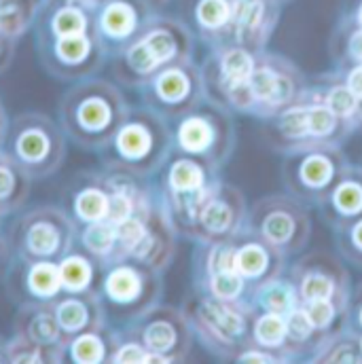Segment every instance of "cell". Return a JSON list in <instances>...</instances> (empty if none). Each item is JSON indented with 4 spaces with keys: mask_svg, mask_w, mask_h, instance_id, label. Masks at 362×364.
Masks as SVG:
<instances>
[{
    "mask_svg": "<svg viewBox=\"0 0 362 364\" xmlns=\"http://www.w3.org/2000/svg\"><path fill=\"white\" fill-rule=\"evenodd\" d=\"M119 83L90 77L73 83L58 102V121L68 140L87 153H100L129 112Z\"/></svg>",
    "mask_w": 362,
    "mask_h": 364,
    "instance_id": "1",
    "label": "cell"
},
{
    "mask_svg": "<svg viewBox=\"0 0 362 364\" xmlns=\"http://www.w3.org/2000/svg\"><path fill=\"white\" fill-rule=\"evenodd\" d=\"M170 121L147 106H132L108 144L97 153L102 168L151 178L172 155Z\"/></svg>",
    "mask_w": 362,
    "mask_h": 364,
    "instance_id": "2",
    "label": "cell"
},
{
    "mask_svg": "<svg viewBox=\"0 0 362 364\" xmlns=\"http://www.w3.org/2000/svg\"><path fill=\"white\" fill-rule=\"evenodd\" d=\"M188 60V41L179 26L149 19L134 41L108 60L115 83L140 87L170 64Z\"/></svg>",
    "mask_w": 362,
    "mask_h": 364,
    "instance_id": "3",
    "label": "cell"
},
{
    "mask_svg": "<svg viewBox=\"0 0 362 364\" xmlns=\"http://www.w3.org/2000/svg\"><path fill=\"white\" fill-rule=\"evenodd\" d=\"M68 136L60 121L28 110L11 119L4 151L6 155L30 176V181H45L58 174L68 155Z\"/></svg>",
    "mask_w": 362,
    "mask_h": 364,
    "instance_id": "4",
    "label": "cell"
},
{
    "mask_svg": "<svg viewBox=\"0 0 362 364\" xmlns=\"http://www.w3.org/2000/svg\"><path fill=\"white\" fill-rule=\"evenodd\" d=\"M13 257L60 261L77 244V223L64 205L41 203L19 210L4 231Z\"/></svg>",
    "mask_w": 362,
    "mask_h": 364,
    "instance_id": "5",
    "label": "cell"
},
{
    "mask_svg": "<svg viewBox=\"0 0 362 364\" xmlns=\"http://www.w3.org/2000/svg\"><path fill=\"white\" fill-rule=\"evenodd\" d=\"M161 273L125 257L102 267L97 294L108 322L117 328L129 324L161 299Z\"/></svg>",
    "mask_w": 362,
    "mask_h": 364,
    "instance_id": "6",
    "label": "cell"
},
{
    "mask_svg": "<svg viewBox=\"0 0 362 364\" xmlns=\"http://www.w3.org/2000/svg\"><path fill=\"white\" fill-rule=\"evenodd\" d=\"M121 331L142 343V348L151 354V363L184 360L193 337L186 314L159 303L129 324L121 326Z\"/></svg>",
    "mask_w": 362,
    "mask_h": 364,
    "instance_id": "7",
    "label": "cell"
},
{
    "mask_svg": "<svg viewBox=\"0 0 362 364\" xmlns=\"http://www.w3.org/2000/svg\"><path fill=\"white\" fill-rule=\"evenodd\" d=\"M34 45L43 70L64 83L97 77L108 62L95 32L62 38H34Z\"/></svg>",
    "mask_w": 362,
    "mask_h": 364,
    "instance_id": "8",
    "label": "cell"
},
{
    "mask_svg": "<svg viewBox=\"0 0 362 364\" xmlns=\"http://www.w3.org/2000/svg\"><path fill=\"white\" fill-rule=\"evenodd\" d=\"M138 90L142 106L172 121L199 106L206 93V85L199 70H195L188 60H182L159 70Z\"/></svg>",
    "mask_w": 362,
    "mask_h": 364,
    "instance_id": "9",
    "label": "cell"
},
{
    "mask_svg": "<svg viewBox=\"0 0 362 364\" xmlns=\"http://www.w3.org/2000/svg\"><path fill=\"white\" fill-rule=\"evenodd\" d=\"M252 231L280 252L290 255L301 250L312 233L307 212L290 197H267L252 210Z\"/></svg>",
    "mask_w": 362,
    "mask_h": 364,
    "instance_id": "10",
    "label": "cell"
},
{
    "mask_svg": "<svg viewBox=\"0 0 362 364\" xmlns=\"http://www.w3.org/2000/svg\"><path fill=\"white\" fill-rule=\"evenodd\" d=\"M344 170V157L333 144H316L294 151V157L286 164L284 174L299 197L322 203Z\"/></svg>",
    "mask_w": 362,
    "mask_h": 364,
    "instance_id": "11",
    "label": "cell"
},
{
    "mask_svg": "<svg viewBox=\"0 0 362 364\" xmlns=\"http://www.w3.org/2000/svg\"><path fill=\"white\" fill-rule=\"evenodd\" d=\"M186 318L191 322L193 333L199 335L208 350H238L235 343L242 339L246 331V318L231 303L218 301L214 296H197L188 303Z\"/></svg>",
    "mask_w": 362,
    "mask_h": 364,
    "instance_id": "12",
    "label": "cell"
},
{
    "mask_svg": "<svg viewBox=\"0 0 362 364\" xmlns=\"http://www.w3.org/2000/svg\"><path fill=\"white\" fill-rule=\"evenodd\" d=\"M4 288L13 303H53L64 290L60 263L13 257L4 273Z\"/></svg>",
    "mask_w": 362,
    "mask_h": 364,
    "instance_id": "13",
    "label": "cell"
},
{
    "mask_svg": "<svg viewBox=\"0 0 362 364\" xmlns=\"http://www.w3.org/2000/svg\"><path fill=\"white\" fill-rule=\"evenodd\" d=\"M147 21V0H106L93 11V30L108 60L134 41Z\"/></svg>",
    "mask_w": 362,
    "mask_h": 364,
    "instance_id": "14",
    "label": "cell"
},
{
    "mask_svg": "<svg viewBox=\"0 0 362 364\" xmlns=\"http://www.w3.org/2000/svg\"><path fill=\"white\" fill-rule=\"evenodd\" d=\"M242 212L244 205L240 193L229 186L225 188L216 184L199 208L188 237H195L206 246L231 242V237L240 231Z\"/></svg>",
    "mask_w": 362,
    "mask_h": 364,
    "instance_id": "15",
    "label": "cell"
},
{
    "mask_svg": "<svg viewBox=\"0 0 362 364\" xmlns=\"http://www.w3.org/2000/svg\"><path fill=\"white\" fill-rule=\"evenodd\" d=\"M174 237H176V229H174V225H172V220H170V216H168V212L159 199L153 205V210L149 212L142 237L134 246L129 259L161 273L172 263L174 248H176Z\"/></svg>",
    "mask_w": 362,
    "mask_h": 364,
    "instance_id": "16",
    "label": "cell"
},
{
    "mask_svg": "<svg viewBox=\"0 0 362 364\" xmlns=\"http://www.w3.org/2000/svg\"><path fill=\"white\" fill-rule=\"evenodd\" d=\"M108 205L110 199L102 170H87L77 174L64 193V208L77 225L106 220Z\"/></svg>",
    "mask_w": 362,
    "mask_h": 364,
    "instance_id": "17",
    "label": "cell"
},
{
    "mask_svg": "<svg viewBox=\"0 0 362 364\" xmlns=\"http://www.w3.org/2000/svg\"><path fill=\"white\" fill-rule=\"evenodd\" d=\"M51 305H53L55 318H58L60 328L66 335V339L81 335V333L91 331V328H100V326L110 324L97 290L62 292Z\"/></svg>",
    "mask_w": 362,
    "mask_h": 364,
    "instance_id": "18",
    "label": "cell"
},
{
    "mask_svg": "<svg viewBox=\"0 0 362 364\" xmlns=\"http://www.w3.org/2000/svg\"><path fill=\"white\" fill-rule=\"evenodd\" d=\"M346 273L331 259L318 263V257H309L294 267V290L303 303L346 296Z\"/></svg>",
    "mask_w": 362,
    "mask_h": 364,
    "instance_id": "19",
    "label": "cell"
},
{
    "mask_svg": "<svg viewBox=\"0 0 362 364\" xmlns=\"http://www.w3.org/2000/svg\"><path fill=\"white\" fill-rule=\"evenodd\" d=\"M32 30L34 38H62L95 32L93 11L73 2H43Z\"/></svg>",
    "mask_w": 362,
    "mask_h": 364,
    "instance_id": "20",
    "label": "cell"
},
{
    "mask_svg": "<svg viewBox=\"0 0 362 364\" xmlns=\"http://www.w3.org/2000/svg\"><path fill=\"white\" fill-rule=\"evenodd\" d=\"M214 119L208 112H199L197 108L176 117L170 121V129H172V144L176 153L184 155H193V157H201L206 161H210L208 157L214 151Z\"/></svg>",
    "mask_w": 362,
    "mask_h": 364,
    "instance_id": "21",
    "label": "cell"
},
{
    "mask_svg": "<svg viewBox=\"0 0 362 364\" xmlns=\"http://www.w3.org/2000/svg\"><path fill=\"white\" fill-rule=\"evenodd\" d=\"M13 333L45 346L66 348V335L60 328L51 303H21L13 318Z\"/></svg>",
    "mask_w": 362,
    "mask_h": 364,
    "instance_id": "22",
    "label": "cell"
},
{
    "mask_svg": "<svg viewBox=\"0 0 362 364\" xmlns=\"http://www.w3.org/2000/svg\"><path fill=\"white\" fill-rule=\"evenodd\" d=\"M322 203L326 205L329 223L335 229L362 216V170L346 168Z\"/></svg>",
    "mask_w": 362,
    "mask_h": 364,
    "instance_id": "23",
    "label": "cell"
},
{
    "mask_svg": "<svg viewBox=\"0 0 362 364\" xmlns=\"http://www.w3.org/2000/svg\"><path fill=\"white\" fill-rule=\"evenodd\" d=\"M119 341V328L112 324L91 328L75 335L66 341L64 354L68 363L77 364H106L112 360Z\"/></svg>",
    "mask_w": 362,
    "mask_h": 364,
    "instance_id": "24",
    "label": "cell"
},
{
    "mask_svg": "<svg viewBox=\"0 0 362 364\" xmlns=\"http://www.w3.org/2000/svg\"><path fill=\"white\" fill-rule=\"evenodd\" d=\"M282 257L284 252L257 235V240L235 248V269L244 279H255L261 284L273 282L282 267Z\"/></svg>",
    "mask_w": 362,
    "mask_h": 364,
    "instance_id": "25",
    "label": "cell"
},
{
    "mask_svg": "<svg viewBox=\"0 0 362 364\" xmlns=\"http://www.w3.org/2000/svg\"><path fill=\"white\" fill-rule=\"evenodd\" d=\"M32 181L30 176L0 149V218H9L17 214L28 197H30Z\"/></svg>",
    "mask_w": 362,
    "mask_h": 364,
    "instance_id": "26",
    "label": "cell"
},
{
    "mask_svg": "<svg viewBox=\"0 0 362 364\" xmlns=\"http://www.w3.org/2000/svg\"><path fill=\"white\" fill-rule=\"evenodd\" d=\"M77 244L91 255L102 267L123 259L119 248V235L117 225L110 220H97L87 225H77Z\"/></svg>",
    "mask_w": 362,
    "mask_h": 364,
    "instance_id": "27",
    "label": "cell"
},
{
    "mask_svg": "<svg viewBox=\"0 0 362 364\" xmlns=\"http://www.w3.org/2000/svg\"><path fill=\"white\" fill-rule=\"evenodd\" d=\"M58 263H60V273H62L66 292L97 290L102 265L91 255H87L79 244H75Z\"/></svg>",
    "mask_w": 362,
    "mask_h": 364,
    "instance_id": "28",
    "label": "cell"
},
{
    "mask_svg": "<svg viewBox=\"0 0 362 364\" xmlns=\"http://www.w3.org/2000/svg\"><path fill=\"white\" fill-rule=\"evenodd\" d=\"M4 358L6 364H60L66 360V354L64 348L45 346L13 333L4 339Z\"/></svg>",
    "mask_w": 362,
    "mask_h": 364,
    "instance_id": "29",
    "label": "cell"
},
{
    "mask_svg": "<svg viewBox=\"0 0 362 364\" xmlns=\"http://www.w3.org/2000/svg\"><path fill=\"white\" fill-rule=\"evenodd\" d=\"M252 337H255L257 346L263 350L284 348V343H286V318L282 314H275V311L263 314L252 326Z\"/></svg>",
    "mask_w": 362,
    "mask_h": 364,
    "instance_id": "30",
    "label": "cell"
},
{
    "mask_svg": "<svg viewBox=\"0 0 362 364\" xmlns=\"http://www.w3.org/2000/svg\"><path fill=\"white\" fill-rule=\"evenodd\" d=\"M208 296L233 303L244 292V277L235 272H203Z\"/></svg>",
    "mask_w": 362,
    "mask_h": 364,
    "instance_id": "31",
    "label": "cell"
},
{
    "mask_svg": "<svg viewBox=\"0 0 362 364\" xmlns=\"http://www.w3.org/2000/svg\"><path fill=\"white\" fill-rule=\"evenodd\" d=\"M195 21L206 28V30H218L223 23L229 21L231 17V9L227 4V0H199L195 4Z\"/></svg>",
    "mask_w": 362,
    "mask_h": 364,
    "instance_id": "32",
    "label": "cell"
},
{
    "mask_svg": "<svg viewBox=\"0 0 362 364\" xmlns=\"http://www.w3.org/2000/svg\"><path fill=\"white\" fill-rule=\"evenodd\" d=\"M284 318H286V343L299 348L314 337L316 328L303 307H292Z\"/></svg>",
    "mask_w": 362,
    "mask_h": 364,
    "instance_id": "33",
    "label": "cell"
},
{
    "mask_svg": "<svg viewBox=\"0 0 362 364\" xmlns=\"http://www.w3.org/2000/svg\"><path fill=\"white\" fill-rule=\"evenodd\" d=\"M344 233L337 237V244H339V250L341 255L352 261L354 265L362 267V216L354 218L352 223L339 227Z\"/></svg>",
    "mask_w": 362,
    "mask_h": 364,
    "instance_id": "34",
    "label": "cell"
},
{
    "mask_svg": "<svg viewBox=\"0 0 362 364\" xmlns=\"http://www.w3.org/2000/svg\"><path fill=\"white\" fill-rule=\"evenodd\" d=\"M324 104L341 119L346 121H352L358 110H361V100L350 91L348 85H337L333 90H329L326 97H324Z\"/></svg>",
    "mask_w": 362,
    "mask_h": 364,
    "instance_id": "35",
    "label": "cell"
},
{
    "mask_svg": "<svg viewBox=\"0 0 362 364\" xmlns=\"http://www.w3.org/2000/svg\"><path fill=\"white\" fill-rule=\"evenodd\" d=\"M314 360H329V363H361L362 350L356 337H335L331 341V352L326 350L322 356H316Z\"/></svg>",
    "mask_w": 362,
    "mask_h": 364,
    "instance_id": "36",
    "label": "cell"
},
{
    "mask_svg": "<svg viewBox=\"0 0 362 364\" xmlns=\"http://www.w3.org/2000/svg\"><path fill=\"white\" fill-rule=\"evenodd\" d=\"M140 363H151V354L142 348V343H138L134 337L125 335L119 328V341L112 354L110 364H140Z\"/></svg>",
    "mask_w": 362,
    "mask_h": 364,
    "instance_id": "37",
    "label": "cell"
},
{
    "mask_svg": "<svg viewBox=\"0 0 362 364\" xmlns=\"http://www.w3.org/2000/svg\"><path fill=\"white\" fill-rule=\"evenodd\" d=\"M341 307L344 305H337L333 299H320V301H307L303 309L307 311L316 331H326L339 316Z\"/></svg>",
    "mask_w": 362,
    "mask_h": 364,
    "instance_id": "38",
    "label": "cell"
},
{
    "mask_svg": "<svg viewBox=\"0 0 362 364\" xmlns=\"http://www.w3.org/2000/svg\"><path fill=\"white\" fill-rule=\"evenodd\" d=\"M233 15L240 28H246V30L257 28L263 17V4L259 0H240L235 4Z\"/></svg>",
    "mask_w": 362,
    "mask_h": 364,
    "instance_id": "39",
    "label": "cell"
},
{
    "mask_svg": "<svg viewBox=\"0 0 362 364\" xmlns=\"http://www.w3.org/2000/svg\"><path fill=\"white\" fill-rule=\"evenodd\" d=\"M15 51H17V41L6 38V36L0 34V73H4L11 66V62L15 58Z\"/></svg>",
    "mask_w": 362,
    "mask_h": 364,
    "instance_id": "40",
    "label": "cell"
},
{
    "mask_svg": "<svg viewBox=\"0 0 362 364\" xmlns=\"http://www.w3.org/2000/svg\"><path fill=\"white\" fill-rule=\"evenodd\" d=\"M11 259H13V252H11V246H9L6 233L0 229V282L4 279V273H6V269H9Z\"/></svg>",
    "mask_w": 362,
    "mask_h": 364,
    "instance_id": "41",
    "label": "cell"
},
{
    "mask_svg": "<svg viewBox=\"0 0 362 364\" xmlns=\"http://www.w3.org/2000/svg\"><path fill=\"white\" fill-rule=\"evenodd\" d=\"M350 91L362 102V64H358L350 75H348V83H346Z\"/></svg>",
    "mask_w": 362,
    "mask_h": 364,
    "instance_id": "42",
    "label": "cell"
},
{
    "mask_svg": "<svg viewBox=\"0 0 362 364\" xmlns=\"http://www.w3.org/2000/svg\"><path fill=\"white\" fill-rule=\"evenodd\" d=\"M9 123H11V119H9L6 108H4V104H2V100H0V149L4 146L6 132H9Z\"/></svg>",
    "mask_w": 362,
    "mask_h": 364,
    "instance_id": "43",
    "label": "cell"
},
{
    "mask_svg": "<svg viewBox=\"0 0 362 364\" xmlns=\"http://www.w3.org/2000/svg\"><path fill=\"white\" fill-rule=\"evenodd\" d=\"M350 53L352 58H356L358 64H362V30L350 38Z\"/></svg>",
    "mask_w": 362,
    "mask_h": 364,
    "instance_id": "44",
    "label": "cell"
},
{
    "mask_svg": "<svg viewBox=\"0 0 362 364\" xmlns=\"http://www.w3.org/2000/svg\"><path fill=\"white\" fill-rule=\"evenodd\" d=\"M43 2H73V4H79V6H85L90 11H95L106 0H43Z\"/></svg>",
    "mask_w": 362,
    "mask_h": 364,
    "instance_id": "45",
    "label": "cell"
},
{
    "mask_svg": "<svg viewBox=\"0 0 362 364\" xmlns=\"http://www.w3.org/2000/svg\"><path fill=\"white\" fill-rule=\"evenodd\" d=\"M356 314H358V324L362 326V288H361V296H358V305H356Z\"/></svg>",
    "mask_w": 362,
    "mask_h": 364,
    "instance_id": "46",
    "label": "cell"
},
{
    "mask_svg": "<svg viewBox=\"0 0 362 364\" xmlns=\"http://www.w3.org/2000/svg\"><path fill=\"white\" fill-rule=\"evenodd\" d=\"M0 364H6V358H4V339L0 337Z\"/></svg>",
    "mask_w": 362,
    "mask_h": 364,
    "instance_id": "47",
    "label": "cell"
},
{
    "mask_svg": "<svg viewBox=\"0 0 362 364\" xmlns=\"http://www.w3.org/2000/svg\"><path fill=\"white\" fill-rule=\"evenodd\" d=\"M358 19H361V23H362V6H361V13H358Z\"/></svg>",
    "mask_w": 362,
    "mask_h": 364,
    "instance_id": "48",
    "label": "cell"
},
{
    "mask_svg": "<svg viewBox=\"0 0 362 364\" xmlns=\"http://www.w3.org/2000/svg\"><path fill=\"white\" fill-rule=\"evenodd\" d=\"M361 350H362V339H361Z\"/></svg>",
    "mask_w": 362,
    "mask_h": 364,
    "instance_id": "49",
    "label": "cell"
},
{
    "mask_svg": "<svg viewBox=\"0 0 362 364\" xmlns=\"http://www.w3.org/2000/svg\"><path fill=\"white\" fill-rule=\"evenodd\" d=\"M0 223H2V218H0Z\"/></svg>",
    "mask_w": 362,
    "mask_h": 364,
    "instance_id": "50",
    "label": "cell"
}]
</instances>
